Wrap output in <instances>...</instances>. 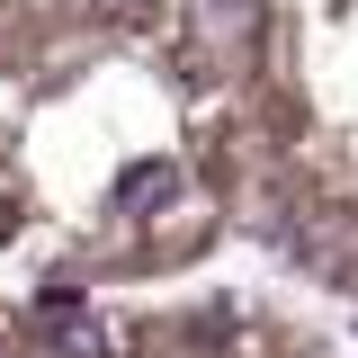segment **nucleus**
Segmentation results:
<instances>
[{
  "mask_svg": "<svg viewBox=\"0 0 358 358\" xmlns=\"http://www.w3.org/2000/svg\"><path fill=\"white\" fill-rule=\"evenodd\" d=\"M171 197H179L171 162H134V171H126V206H171Z\"/></svg>",
  "mask_w": 358,
  "mask_h": 358,
  "instance_id": "f257e3e1",
  "label": "nucleus"
}]
</instances>
